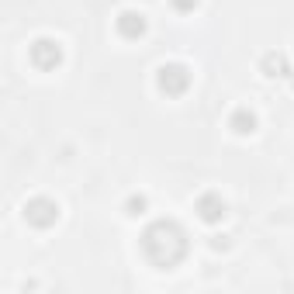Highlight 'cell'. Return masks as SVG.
I'll use <instances>...</instances> for the list:
<instances>
[{
  "label": "cell",
  "mask_w": 294,
  "mask_h": 294,
  "mask_svg": "<svg viewBox=\"0 0 294 294\" xmlns=\"http://www.w3.org/2000/svg\"><path fill=\"white\" fill-rule=\"evenodd\" d=\"M31 59H35V66L49 69V66H56V62H59V45H56V42H35Z\"/></svg>",
  "instance_id": "6da1fadb"
},
{
  "label": "cell",
  "mask_w": 294,
  "mask_h": 294,
  "mask_svg": "<svg viewBox=\"0 0 294 294\" xmlns=\"http://www.w3.org/2000/svg\"><path fill=\"white\" fill-rule=\"evenodd\" d=\"M28 218H31L35 225H49V222H56V204H49V201H31V204H28Z\"/></svg>",
  "instance_id": "7a4b0ae2"
},
{
  "label": "cell",
  "mask_w": 294,
  "mask_h": 294,
  "mask_svg": "<svg viewBox=\"0 0 294 294\" xmlns=\"http://www.w3.org/2000/svg\"><path fill=\"white\" fill-rule=\"evenodd\" d=\"M159 87H163V90H170V94H180V90L187 87V73H183V69H176V66H170V69H163Z\"/></svg>",
  "instance_id": "3957f363"
},
{
  "label": "cell",
  "mask_w": 294,
  "mask_h": 294,
  "mask_svg": "<svg viewBox=\"0 0 294 294\" xmlns=\"http://www.w3.org/2000/svg\"><path fill=\"white\" fill-rule=\"evenodd\" d=\"M118 28H121V35H142L145 31V21L138 18V14H121Z\"/></svg>",
  "instance_id": "277c9868"
},
{
  "label": "cell",
  "mask_w": 294,
  "mask_h": 294,
  "mask_svg": "<svg viewBox=\"0 0 294 294\" xmlns=\"http://www.w3.org/2000/svg\"><path fill=\"white\" fill-rule=\"evenodd\" d=\"M235 132H253V115H246V111H239V115H235Z\"/></svg>",
  "instance_id": "5b68a950"
},
{
  "label": "cell",
  "mask_w": 294,
  "mask_h": 294,
  "mask_svg": "<svg viewBox=\"0 0 294 294\" xmlns=\"http://www.w3.org/2000/svg\"><path fill=\"white\" fill-rule=\"evenodd\" d=\"M197 0H176V7H194Z\"/></svg>",
  "instance_id": "8992f818"
}]
</instances>
